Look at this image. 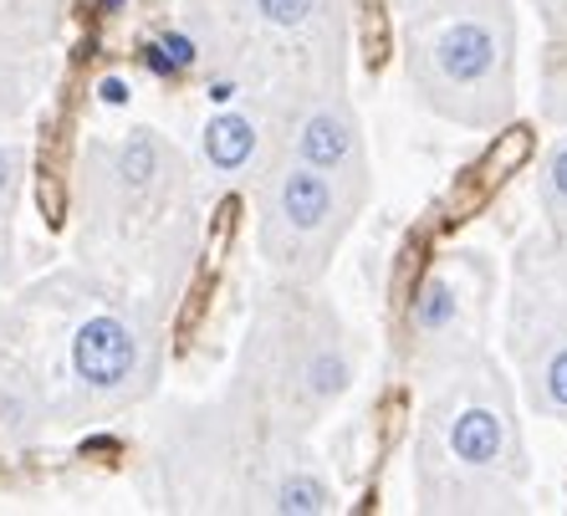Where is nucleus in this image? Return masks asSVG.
I'll return each mask as SVG.
<instances>
[{"mask_svg":"<svg viewBox=\"0 0 567 516\" xmlns=\"http://www.w3.org/2000/svg\"><path fill=\"white\" fill-rule=\"evenodd\" d=\"M435 62V78L455 93H486V103L506 107V66H512V21L502 0H465L455 21L435 31V47H424Z\"/></svg>","mask_w":567,"mask_h":516,"instance_id":"nucleus-1","label":"nucleus"},{"mask_svg":"<svg viewBox=\"0 0 567 516\" xmlns=\"http://www.w3.org/2000/svg\"><path fill=\"white\" fill-rule=\"evenodd\" d=\"M516 348L527 363L532 404L553 420H567V287L547 266L516 307Z\"/></svg>","mask_w":567,"mask_h":516,"instance_id":"nucleus-2","label":"nucleus"},{"mask_svg":"<svg viewBox=\"0 0 567 516\" xmlns=\"http://www.w3.org/2000/svg\"><path fill=\"white\" fill-rule=\"evenodd\" d=\"M450 455L471 471H496L512 455V435H506V414L486 399H461L455 414L445 420Z\"/></svg>","mask_w":567,"mask_h":516,"instance_id":"nucleus-3","label":"nucleus"},{"mask_svg":"<svg viewBox=\"0 0 567 516\" xmlns=\"http://www.w3.org/2000/svg\"><path fill=\"white\" fill-rule=\"evenodd\" d=\"M72 363H78V373L93 389H113V384H123L133 373V363H138V338H133V328L118 318H93L78 332V343H72Z\"/></svg>","mask_w":567,"mask_h":516,"instance_id":"nucleus-4","label":"nucleus"},{"mask_svg":"<svg viewBox=\"0 0 567 516\" xmlns=\"http://www.w3.org/2000/svg\"><path fill=\"white\" fill-rule=\"evenodd\" d=\"M277 215L281 226L291 236H322L332 226V185H328V169H312V164H297V169L281 174V199H277Z\"/></svg>","mask_w":567,"mask_h":516,"instance_id":"nucleus-5","label":"nucleus"},{"mask_svg":"<svg viewBox=\"0 0 567 516\" xmlns=\"http://www.w3.org/2000/svg\"><path fill=\"white\" fill-rule=\"evenodd\" d=\"M348 148H353V128H348V118L332 113V107L312 113V118L302 123V133H297V159L312 164V169H338V164L348 159Z\"/></svg>","mask_w":567,"mask_h":516,"instance_id":"nucleus-6","label":"nucleus"},{"mask_svg":"<svg viewBox=\"0 0 567 516\" xmlns=\"http://www.w3.org/2000/svg\"><path fill=\"white\" fill-rule=\"evenodd\" d=\"M251 148H256V128H251V118H240V113H220V118L205 128V154H210L215 169L246 164Z\"/></svg>","mask_w":567,"mask_h":516,"instance_id":"nucleus-7","label":"nucleus"},{"mask_svg":"<svg viewBox=\"0 0 567 516\" xmlns=\"http://www.w3.org/2000/svg\"><path fill=\"white\" fill-rule=\"evenodd\" d=\"M455 312H461V297H455V287L440 277L424 281L420 302H414V332L420 338H445L450 328H455Z\"/></svg>","mask_w":567,"mask_h":516,"instance_id":"nucleus-8","label":"nucleus"},{"mask_svg":"<svg viewBox=\"0 0 567 516\" xmlns=\"http://www.w3.org/2000/svg\"><path fill=\"white\" fill-rule=\"evenodd\" d=\"M527 154H532V133H527V128H506L502 138L491 144L486 159H481V169H471V174H475V179H471L475 195H486L491 185H502L506 169H516V164L527 159Z\"/></svg>","mask_w":567,"mask_h":516,"instance_id":"nucleus-9","label":"nucleus"},{"mask_svg":"<svg viewBox=\"0 0 567 516\" xmlns=\"http://www.w3.org/2000/svg\"><path fill=\"white\" fill-rule=\"evenodd\" d=\"M542 205H547V215H553L557 236H567V138L553 148V159H547V169H542Z\"/></svg>","mask_w":567,"mask_h":516,"instance_id":"nucleus-10","label":"nucleus"},{"mask_svg":"<svg viewBox=\"0 0 567 516\" xmlns=\"http://www.w3.org/2000/svg\"><path fill=\"white\" fill-rule=\"evenodd\" d=\"M158 169V144L148 138V133H138V138H128L118 154V174H123V189H148V179H154Z\"/></svg>","mask_w":567,"mask_h":516,"instance_id":"nucleus-11","label":"nucleus"},{"mask_svg":"<svg viewBox=\"0 0 567 516\" xmlns=\"http://www.w3.org/2000/svg\"><path fill=\"white\" fill-rule=\"evenodd\" d=\"M343 384H348V363H343V353L322 343L312 358H307V389H312V399H332Z\"/></svg>","mask_w":567,"mask_h":516,"instance_id":"nucleus-12","label":"nucleus"},{"mask_svg":"<svg viewBox=\"0 0 567 516\" xmlns=\"http://www.w3.org/2000/svg\"><path fill=\"white\" fill-rule=\"evenodd\" d=\"M277 512H328V491L312 476H291L277 486Z\"/></svg>","mask_w":567,"mask_h":516,"instance_id":"nucleus-13","label":"nucleus"},{"mask_svg":"<svg viewBox=\"0 0 567 516\" xmlns=\"http://www.w3.org/2000/svg\"><path fill=\"white\" fill-rule=\"evenodd\" d=\"M383 56H389V16L379 6H369L363 11V62L383 66Z\"/></svg>","mask_w":567,"mask_h":516,"instance_id":"nucleus-14","label":"nucleus"},{"mask_svg":"<svg viewBox=\"0 0 567 516\" xmlns=\"http://www.w3.org/2000/svg\"><path fill=\"white\" fill-rule=\"evenodd\" d=\"M547 113L567 123V37L553 47V72H547Z\"/></svg>","mask_w":567,"mask_h":516,"instance_id":"nucleus-15","label":"nucleus"},{"mask_svg":"<svg viewBox=\"0 0 567 516\" xmlns=\"http://www.w3.org/2000/svg\"><path fill=\"white\" fill-rule=\"evenodd\" d=\"M256 11H261V21H271V27H302L307 16L317 11V0H256Z\"/></svg>","mask_w":567,"mask_h":516,"instance_id":"nucleus-16","label":"nucleus"},{"mask_svg":"<svg viewBox=\"0 0 567 516\" xmlns=\"http://www.w3.org/2000/svg\"><path fill=\"white\" fill-rule=\"evenodd\" d=\"M164 52H169V62H174V66H189V62H195V41H185V37H164Z\"/></svg>","mask_w":567,"mask_h":516,"instance_id":"nucleus-17","label":"nucleus"},{"mask_svg":"<svg viewBox=\"0 0 567 516\" xmlns=\"http://www.w3.org/2000/svg\"><path fill=\"white\" fill-rule=\"evenodd\" d=\"M542 11H547V27L567 37V0H542Z\"/></svg>","mask_w":567,"mask_h":516,"instance_id":"nucleus-18","label":"nucleus"},{"mask_svg":"<svg viewBox=\"0 0 567 516\" xmlns=\"http://www.w3.org/2000/svg\"><path fill=\"white\" fill-rule=\"evenodd\" d=\"M144 66H154V72H164V78H169V72H174V62H169V52H164V47H148V52H144Z\"/></svg>","mask_w":567,"mask_h":516,"instance_id":"nucleus-19","label":"nucleus"},{"mask_svg":"<svg viewBox=\"0 0 567 516\" xmlns=\"http://www.w3.org/2000/svg\"><path fill=\"white\" fill-rule=\"evenodd\" d=\"M103 103H113V107L128 103V87H123L118 78H107V82H103Z\"/></svg>","mask_w":567,"mask_h":516,"instance_id":"nucleus-20","label":"nucleus"},{"mask_svg":"<svg viewBox=\"0 0 567 516\" xmlns=\"http://www.w3.org/2000/svg\"><path fill=\"white\" fill-rule=\"evenodd\" d=\"M547 271H553V277L567 287V236H563V246H557V256H553V261H547Z\"/></svg>","mask_w":567,"mask_h":516,"instance_id":"nucleus-21","label":"nucleus"},{"mask_svg":"<svg viewBox=\"0 0 567 516\" xmlns=\"http://www.w3.org/2000/svg\"><path fill=\"white\" fill-rule=\"evenodd\" d=\"M6 185H11V164H6V154H0V195H6Z\"/></svg>","mask_w":567,"mask_h":516,"instance_id":"nucleus-22","label":"nucleus"}]
</instances>
